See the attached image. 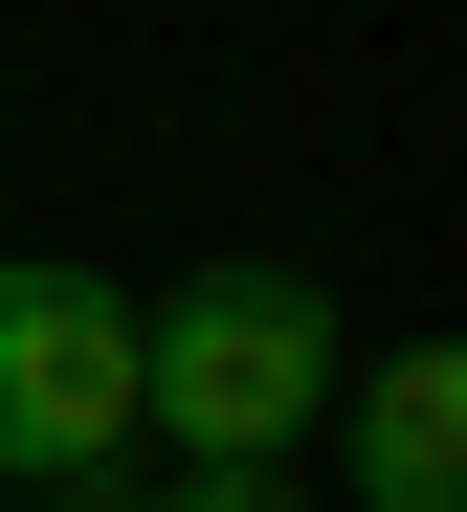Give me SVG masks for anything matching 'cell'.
I'll use <instances>...</instances> for the list:
<instances>
[{
	"label": "cell",
	"instance_id": "cell-3",
	"mask_svg": "<svg viewBox=\"0 0 467 512\" xmlns=\"http://www.w3.org/2000/svg\"><path fill=\"white\" fill-rule=\"evenodd\" d=\"M356 512H467V357L445 334L356 379Z\"/></svg>",
	"mask_w": 467,
	"mask_h": 512
},
{
	"label": "cell",
	"instance_id": "cell-1",
	"mask_svg": "<svg viewBox=\"0 0 467 512\" xmlns=\"http://www.w3.org/2000/svg\"><path fill=\"white\" fill-rule=\"evenodd\" d=\"M134 423H178V468H290L334 423V312L290 268H178L134 312Z\"/></svg>",
	"mask_w": 467,
	"mask_h": 512
},
{
	"label": "cell",
	"instance_id": "cell-2",
	"mask_svg": "<svg viewBox=\"0 0 467 512\" xmlns=\"http://www.w3.org/2000/svg\"><path fill=\"white\" fill-rule=\"evenodd\" d=\"M112 446H134V290L0 245V468H23V490H89Z\"/></svg>",
	"mask_w": 467,
	"mask_h": 512
},
{
	"label": "cell",
	"instance_id": "cell-4",
	"mask_svg": "<svg viewBox=\"0 0 467 512\" xmlns=\"http://www.w3.org/2000/svg\"><path fill=\"white\" fill-rule=\"evenodd\" d=\"M156 512H312V490H290V468H178Z\"/></svg>",
	"mask_w": 467,
	"mask_h": 512
}]
</instances>
